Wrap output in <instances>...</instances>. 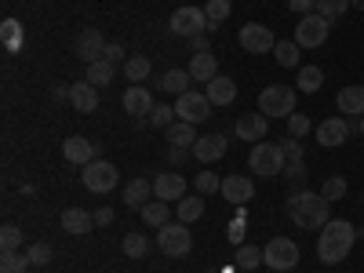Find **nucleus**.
<instances>
[{
    "mask_svg": "<svg viewBox=\"0 0 364 273\" xmlns=\"http://www.w3.org/2000/svg\"><path fill=\"white\" fill-rule=\"evenodd\" d=\"M310 128H314V124H310L306 113H291V117H288V135H291V139H306Z\"/></svg>",
    "mask_w": 364,
    "mask_h": 273,
    "instance_id": "39",
    "label": "nucleus"
},
{
    "mask_svg": "<svg viewBox=\"0 0 364 273\" xmlns=\"http://www.w3.org/2000/svg\"><path fill=\"white\" fill-rule=\"evenodd\" d=\"M336 102H339V109H343L346 117H364V84H350V87H343Z\"/></svg>",
    "mask_w": 364,
    "mask_h": 273,
    "instance_id": "23",
    "label": "nucleus"
},
{
    "mask_svg": "<svg viewBox=\"0 0 364 273\" xmlns=\"http://www.w3.org/2000/svg\"><path fill=\"white\" fill-rule=\"evenodd\" d=\"M154 197L157 200H182V197H186V178H182V175H175V171H164V175H157L154 178Z\"/></svg>",
    "mask_w": 364,
    "mask_h": 273,
    "instance_id": "14",
    "label": "nucleus"
},
{
    "mask_svg": "<svg viewBox=\"0 0 364 273\" xmlns=\"http://www.w3.org/2000/svg\"><path fill=\"white\" fill-rule=\"evenodd\" d=\"M149 197H154V182H149V178H132L128 186H124V204H128L132 211L146 208Z\"/></svg>",
    "mask_w": 364,
    "mask_h": 273,
    "instance_id": "22",
    "label": "nucleus"
},
{
    "mask_svg": "<svg viewBox=\"0 0 364 273\" xmlns=\"http://www.w3.org/2000/svg\"><path fill=\"white\" fill-rule=\"evenodd\" d=\"M18 245H22V230L8 223L4 230H0V252H18Z\"/></svg>",
    "mask_w": 364,
    "mask_h": 273,
    "instance_id": "42",
    "label": "nucleus"
},
{
    "mask_svg": "<svg viewBox=\"0 0 364 273\" xmlns=\"http://www.w3.org/2000/svg\"><path fill=\"white\" fill-rule=\"evenodd\" d=\"M237 139H245V142H255V139H266L269 132V117L266 113H245V117H237Z\"/></svg>",
    "mask_w": 364,
    "mask_h": 273,
    "instance_id": "18",
    "label": "nucleus"
},
{
    "mask_svg": "<svg viewBox=\"0 0 364 273\" xmlns=\"http://www.w3.org/2000/svg\"><path fill=\"white\" fill-rule=\"evenodd\" d=\"M259 262H262V252L259 248H248V245L237 248V269H255Z\"/></svg>",
    "mask_w": 364,
    "mask_h": 273,
    "instance_id": "43",
    "label": "nucleus"
},
{
    "mask_svg": "<svg viewBox=\"0 0 364 273\" xmlns=\"http://www.w3.org/2000/svg\"><path fill=\"white\" fill-rule=\"evenodd\" d=\"M51 95H55V99H70V87H66V84H55Z\"/></svg>",
    "mask_w": 364,
    "mask_h": 273,
    "instance_id": "54",
    "label": "nucleus"
},
{
    "mask_svg": "<svg viewBox=\"0 0 364 273\" xmlns=\"http://www.w3.org/2000/svg\"><path fill=\"white\" fill-rule=\"evenodd\" d=\"M0 41H4L8 51H18L22 48V26L15 18H4V26H0Z\"/></svg>",
    "mask_w": 364,
    "mask_h": 273,
    "instance_id": "36",
    "label": "nucleus"
},
{
    "mask_svg": "<svg viewBox=\"0 0 364 273\" xmlns=\"http://www.w3.org/2000/svg\"><path fill=\"white\" fill-rule=\"evenodd\" d=\"M106 37L99 33V29H84V33L77 37V55H80V63L91 66V63H99V58H106Z\"/></svg>",
    "mask_w": 364,
    "mask_h": 273,
    "instance_id": "12",
    "label": "nucleus"
},
{
    "mask_svg": "<svg viewBox=\"0 0 364 273\" xmlns=\"http://www.w3.org/2000/svg\"><path fill=\"white\" fill-rule=\"evenodd\" d=\"M321 87H324V73L317 66H302L299 70V91H310L314 95V91H321Z\"/></svg>",
    "mask_w": 364,
    "mask_h": 273,
    "instance_id": "35",
    "label": "nucleus"
},
{
    "mask_svg": "<svg viewBox=\"0 0 364 273\" xmlns=\"http://www.w3.org/2000/svg\"><path fill=\"white\" fill-rule=\"evenodd\" d=\"M219 190H223V178H219L215 171H200V175H197V193H200V197L219 193Z\"/></svg>",
    "mask_w": 364,
    "mask_h": 273,
    "instance_id": "40",
    "label": "nucleus"
},
{
    "mask_svg": "<svg viewBox=\"0 0 364 273\" xmlns=\"http://www.w3.org/2000/svg\"><path fill=\"white\" fill-rule=\"evenodd\" d=\"M175 113L178 120H186V124H200V120L211 117V99H208V91H186V95H178L175 99Z\"/></svg>",
    "mask_w": 364,
    "mask_h": 273,
    "instance_id": "9",
    "label": "nucleus"
},
{
    "mask_svg": "<svg viewBox=\"0 0 364 273\" xmlns=\"http://www.w3.org/2000/svg\"><path fill=\"white\" fill-rule=\"evenodd\" d=\"M168 132V146H186V149H193V142L200 139L197 135V124H186V120H175L171 128H164Z\"/></svg>",
    "mask_w": 364,
    "mask_h": 273,
    "instance_id": "27",
    "label": "nucleus"
},
{
    "mask_svg": "<svg viewBox=\"0 0 364 273\" xmlns=\"http://www.w3.org/2000/svg\"><path fill=\"white\" fill-rule=\"evenodd\" d=\"M230 11H233V4L230 0H208L204 4V15H208V29H219L226 18H230Z\"/></svg>",
    "mask_w": 364,
    "mask_h": 273,
    "instance_id": "31",
    "label": "nucleus"
},
{
    "mask_svg": "<svg viewBox=\"0 0 364 273\" xmlns=\"http://www.w3.org/2000/svg\"><path fill=\"white\" fill-rule=\"evenodd\" d=\"M314 4H317V0H288V8H291L295 15H310Z\"/></svg>",
    "mask_w": 364,
    "mask_h": 273,
    "instance_id": "50",
    "label": "nucleus"
},
{
    "mask_svg": "<svg viewBox=\"0 0 364 273\" xmlns=\"http://www.w3.org/2000/svg\"><path fill=\"white\" fill-rule=\"evenodd\" d=\"M95 226H113V208H99L95 211Z\"/></svg>",
    "mask_w": 364,
    "mask_h": 273,
    "instance_id": "51",
    "label": "nucleus"
},
{
    "mask_svg": "<svg viewBox=\"0 0 364 273\" xmlns=\"http://www.w3.org/2000/svg\"><path fill=\"white\" fill-rule=\"evenodd\" d=\"M259 113H266V117H291V113H295V87H288V84H269V87H262Z\"/></svg>",
    "mask_w": 364,
    "mask_h": 273,
    "instance_id": "4",
    "label": "nucleus"
},
{
    "mask_svg": "<svg viewBox=\"0 0 364 273\" xmlns=\"http://www.w3.org/2000/svg\"><path fill=\"white\" fill-rule=\"evenodd\" d=\"M350 4H353V8H360V11H364V0H350Z\"/></svg>",
    "mask_w": 364,
    "mask_h": 273,
    "instance_id": "55",
    "label": "nucleus"
},
{
    "mask_svg": "<svg viewBox=\"0 0 364 273\" xmlns=\"http://www.w3.org/2000/svg\"><path fill=\"white\" fill-rule=\"evenodd\" d=\"M80 182H84V190L87 193H109L117 182H120V171L109 164V161H91V164H84L80 168Z\"/></svg>",
    "mask_w": 364,
    "mask_h": 273,
    "instance_id": "6",
    "label": "nucleus"
},
{
    "mask_svg": "<svg viewBox=\"0 0 364 273\" xmlns=\"http://www.w3.org/2000/svg\"><path fill=\"white\" fill-rule=\"evenodd\" d=\"M190 154H193V149H186V146H168V164H175V168H178Z\"/></svg>",
    "mask_w": 364,
    "mask_h": 273,
    "instance_id": "48",
    "label": "nucleus"
},
{
    "mask_svg": "<svg viewBox=\"0 0 364 273\" xmlns=\"http://www.w3.org/2000/svg\"><path fill=\"white\" fill-rule=\"evenodd\" d=\"M168 29L175 37H197V33H208V15H204V8H175L171 11V18H168Z\"/></svg>",
    "mask_w": 364,
    "mask_h": 273,
    "instance_id": "7",
    "label": "nucleus"
},
{
    "mask_svg": "<svg viewBox=\"0 0 364 273\" xmlns=\"http://www.w3.org/2000/svg\"><path fill=\"white\" fill-rule=\"evenodd\" d=\"M149 70H154V66H149V58H146V55H132V58H124V77L135 80V84H142V80L149 77Z\"/></svg>",
    "mask_w": 364,
    "mask_h": 273,
    "instance_id": "32",
    "label": "nucleus"
},
{
    "mask_svg": "<svg viewBox=\"0 0 364 273\" xmlns=\"http://www.w3.org/2000/svg\"><path fill=\"white\" fill-rule=\"evenodd\" d=\"M63 230L66 233H87V230H95V215L84 208H66L63 211Z\"/></svg>",
    "mask_w": 364,
    "mask_h": 273,
    "instance_id": "25",
    "label": "nucleus"
},
{
    "mask_svg": "<svg viewBox=\"0 0 364 273\" xmlns=\"http://www.w3.org/2000/svg\"><path fill=\"white\" fill-rule=\"evenodd\" d=\"M190 80H193L190 70H168L157 84H161V91H168V95L178 99V95H186V91H190Z\"/></svg>",
    "mask_w": 364,
    "mask_h": 273,
    "instance_id": "26",
    "label": "nucleus"
},
{
    "mask_svg": "<svg viewBox=\"0 0 364 273\" xmlns=\"http://www.w3.org/2000/svg\"><path fill=\"white\" fill-rule=\"evenodd\" d=\"M175 215H178V223H197L200 215H204V197H182L178 200V208H175Z\"/></svg>",
    "mask_w": 364,
    "mask_h": 273,
    "instance_id": "29",
    "label": "nucleus"
},
{
    "mask_svg": "<svg viewBox=\"0 0 364 273\" xmlns=\"http://www.w3.org/2000/svg\"><path fill=\"white\" fill-rule=\"evenodd\" d=\"M299 44L295 41H277V48H273V58L284 66V70H291V66H299Z\"/></svg>",
    "mask_w": 364,
    "mask_h": 273,
    "instance_id": "33",
    "label": "nucleus"
},
{
    "mask_svg": "<svg viewBox=\"0 0 364 273\" xmlns=\"http://www.w3.org/2000/svg\"><path fill=\"white\" fill-rule=\"evenodd\" d=\"M230 240H233L237 248L245 245V223H240V219H233V223H230Z\"/></svg>",
    "mask_w": 364,
    "mask_h": 273,
    "instance_id": "49",
    "label": "nucleus"
},
{
    "mask_svg": "<svg viewBox=\"0 0 364 273\" xmlns=\"http://www.w3.org/2000/svg\"><path fill=\"white\" fill-rule=\"evenodd\" d=\"M26 255H29V262H33V266H48L51 262V245H44V240H37V245H29L26 248Z\"/></svg>",
    "mask_w": 364,
    "mask_h": 273,
    "instance_id": "45",
    "label": "nucleus"
},
{
    "mask_svg": "<svg viewBox=\"0 0 364 273\" xmlns=\"http://www.w3.org/2000/svg\"><path fill=\"white\" fill-rule=\"evenodd\" d=\"M190 48H193V55H200V51H211V48H208V33H197V37H190Z\"/></svg>",
    "mask_w": 364,
    "mask_h": 273,
    "instance_id": "52",
    "label": "nucleus"
},
{
    "mask_svg": "<svg viewBox=\"0 0 364 273\" xmlns=\"http://www.w3.org/2000/svg\"><path fill=\"white\" fill-rule=\"evenodd\" d=\"M193 157L200 164H215L219 157H226V135H200L193 142Z\"/></svg>",
    "mask_w": 364,
    "mask_h": 273,
    "instance_id": "19",
    "label": "nucleus"
},
{
    "mask_svg": "<svg viewBox=\"0 0 364 273\" xmlns=\"http://www.w3.org/2000/svg\"><path fill=\"white\" fill-rule=\"evenodd\" d=\"M353 240H357V226L346 223V219H328V226L321 230L317 237V259L324 266H339L350 248H353Z\"/></svg>",
    "mask_w": 364,
    "mask_h": 273,
    "instance_id": "1",
    "label": "nucleus"
},
{
    "mask_svg": "<svg viewBox=\"0 0 364 273\" xmlns=\"http://www.w3.org/2000/svg\"><path fill=\"white\" fill-rule=\"evenodd\" d=\"M240 48H245V51H252V55H266V51H273V48H277V37H273L266 26H259V22H248L245 29H240Z\"/></svg>",
    "mask_w": 364,
    "mask_h": 273,
    "instance_id": "11",
    "label": "nucleus"
},
{
    "mask_svg": "<svg viewBox=\"0 0 364 273\" xmlns=\"http://www.w3.org/2000/svg\"><path fill=\"white\" fill-rule=\"evenodd\" d=\"M219 193H223L230 204H248V200L255 197V186H252V178H248V175H226Z\"/></svg>",
    "mask_w": 364,
    "mask_h": 273,
    "instance_id": "17",
    "label": "nucleus"
},
{
    "mask_svg": "<svg viewBox=\"0 0 364 273\" xmlns=\"http://www.w3.org/2000/svg\"><path fill=\"white\" fill-rule=\"evenodd\" d=\"M284 178L291 182V186H299V182L306 178V164H302V161H288L284 164Z\"/></svg>",
    "mask_w": 364,
    "mask_h": 273,
    "instance_id": "46",
    "label": "nucleus"
},
{
    "mask_svg": "<svg viewBox=\"0 0 364 273\" xmlns=\"http://www.w3.org/2000/svg\"><path fill=\"white\" fill-rule=\"evenodd\" d=\"M70 106L80 109V113H95L99 109V87L91 84V80H77L70 87Z\"/></svg>",
    "mask_w": 364,
    "mask_h": 273,
    "instance_id": "20",
    "label": "nucleus"
},
{
    "mask_svg": "<svg viewBox=\"0 0 364 273\" xmlns=\"http://www.w3.org/2000/svg\"><path fill=\"white\" fill-rule=\"evenodd\" d=\"M208 99H211V106H230L233 99H237V80H230V77H215L208 84Z\"/></svg>",
    "mask_w": 364,
    "mask_h": 273,
    "instance_id": "24",
    "label": "nucleus"
},
{
    "mask_svg": "<svg viewBox=\"0 0 364 273\" xmlns=\"http://www.w3.org/2000/svg\"><path fill=\"white\" fill-rule=\"evenodd\" d=\"M360 135H364V117H360Z\"/></svg>",
    "mask_w": 364,
    "mask_h": 273,
    "instance_id": "56",
    "label": "nucleus"
},
{
    "mask_svg": "<svg viewBox=\"0 0 364 273\" xmlns=\"http://www.w3.org/2000/svg\"><path fill=\"white\" fill-rule=\"evenodd\" d=\"M248 164L255 168V175H262V178H273V175H281L284 171V149L277 146V142H255L252 146V157H248Z\"/></svg>",
    "mask_w": 364,
    "mask_h": 273,
    "instance_id": "5",
    "label": "nucleus"
},
{
    "mask_svg": "<svg viewBox=\"0 0 364 273\" xmlns=\"http://www.w3.org/2000/svg\"><path fill=\"white\" fill-rule=\"evenodd\" d=\"M120 248H124V255H128V259H142V255L149 252V240H146L142 233H128Z\"/></svg>",
    "mask_w": 364,
    "mask_h": 273,
    "instance_id": "38",
    "label": "nucleus"
},
{
    "mask_svg": "<svg viewBox=\"0 0 364 273\" xmlns=\"http://www.w3.org/2000/svg\"><path fill=\"white\" fill-rule=\"evenodd\" d=\"M142 223L146 226H168L171 223V208H168V200H149L146 208H142Z\"/></svg>",
    "mask_w": 364,
    "mask_h": 273,
    "instance_id": "28",
    "label": "nucleus"
},
{
    "mask_svg": "<svg viewBox=\"0 0 364 273\" xmlns=\"http://www.w3.org/2000/svg\"><path fill=\"white\" fill-rule=\"evenodd\" d=\"M106 58H109V63H120V58H124V48H120V44H109V48H106Z\"/></svg>",
    "mask_w": 364,
    "mask_h": 273,
    "instance_id": "53",
    "label": "nucleus"
},
{
    "mask_svg": "<svg viewBox=\"0 0 364 273\" xmlns=\"http://www.w3.org/2000/svg\"><path fill=\"white\" fill-rule=\"evenodd\" d=\"M350 8H353L350 0H317V4H314V11H317L321 18H328V22H339Z\"/></svg>",
    "mask_w": 364,
    "mask_h": 273,
    "instance_id": "30",
    "label": "nucleus"
},
{
    "mask_svg": "<svg viewBox=\"0 0 364 273\" xmlns=\"http://www.w3.org/2000/svg\"><path fill=\"white\" fill-rule=\"evenodd\" d=\"M175 106H154V113H149V124L154 128H171L175 124Z\"/></svg>",
    "mask_w": 364,
    "mask_h": 273,
    "instance_id": "44",
    "label": "nucleus"
},
{
    "mask_svg": "<svg viewBox=\"0 0 364 273\" xmlns=\"http://www.w3.org/2000/svg\"><path fill=\"white\" fill-rule=\"evenodd\" d=\"M328 204L321 193L314 190H295L288 200H284V211H288V219L299 226V230H324L328 226Z\"/></svg>",
    "mask_w": 364,
    "mask_h": 273,
    "instance_id": "2",
    "label": "nucleus"
},
{
    "mask_svg": "<svg viewBox=\"0 0 364 273\" xmlns=\"http://www.w3.org/2000/svg\"><path fill=\"white\" fill-rule=\"evenodd\" d=\"M262 262L269 266V269H295L299 266V245L291 237H273L269 245L262 248Z\"/></svg>",
    "mask_w": 364,
    "mask_h": 273,
    "instance_id": "8",
    "label": "nucleus"
},
{
    "mask_svg": "<svg viewBox=\"0 0 364 273\" xmlns=\"http://www.w3.org/2000/svg\"><path fill=\"white\" fill-rule=\"evenodd\" d=\"M281 149H284V161H302V142H299V139H291V135H288Z\"/></svg>",
    "mask_w": 364,
    "mask_h": 273,
    "instance_id": "47",
    "label": "nucleus"
},
{
    "mask_svg": "<svg viewBox=\"0 0 364 273\" xmlns=\"http://www.w3.org/2000/svg\"><path fill=\"white\" fill-rule=\"evenodd\" d=\"M157 248L168 255V259H182L193 252V233L186 223H168L157 230Z\"/></svg>",
    "mask_w": 364,
    "mask_h": 273,
    "instance_id": "3",
    "label": "nucleus"
},
{
    "mask_svg": "<svg viewBox=\"0 0 364 273\" xmlns=\"http://www.w3.org/2000/svg\"><path fill=\"white\" fill-rule=\"evenodd\" d=\"M321 197H324V200H343V197H346V178L331 175L324 186H321Z\"/></svg>",
    "mask_w": 364,
    "mask_h": 273,
    "instance_id": "41",
    "label": "nucleus"
},
{
    "mask_svg": "<svg viewBox=\"0 0 364 273\" xmlns=\"http://www.w3.org/2000/svg\"><path fill=\"white\" fill-rule=\"evenodd\" d=\"M328 18H321L317 11H310V15H302L299 22H295V44L299 48H321L324 41H328Z\"/></svg>",
    "mask_w": 364,
    "mask_h": 273,
    "instance_id": "10",
    "label": "nucleus"
},
{
    "mask_svg": "<svg viewBox=\"0 0 364 273\" xmlns=\"http://www.w3.org/2000/svg\"><path fill=\"white\" fill-rule=\"evenodd\" d=\"M29 266V255H18V252H4L0 255V273H26Z\"/></svg>",
    "mask_w": 364,
    "mask_h": 273,
    "instance_id": "37",
    "label": "nucleus"
},
{
    "mask_svg": "<svg viewBox=\"0 0 364 273\" xmlns=\"http://www.w3.org/2000/svg\"><path fill=\"white\" fill-rule=\"evenodd\" d=\"M84 80H91L95 87H106V84L113 80V63H109V58H99V63H91Z\"/></svg>",
    "mask_w": 364,
    "mask_h": 273,
    "instance_id": "34",
    "label": "nucleus"
},
{
    "mask_svg": "<svg viewBox=\"0 0 364 273\" xmlns=\"http://www.w3.org/2000/svg\"><path fill=\"white\" fill-rule=\"evenodd\" d=\"M63 157H66L70 164L84 168V164H91V161H95V142H91V139H84V135H70V139L63 142Z\"/></svg>",
    "mask_w": 364,
    "mask_h": 273,
    "instance_id": "15",
    "label": "nucleus"
},
{
    "mask_svg": "<svg viewBox=\"0 0 364 273\" xmlns=\"http://www.w3.org/2000/svg\"><path fill=\"white\" fill-rule=\"evenodd\" d=\"M124 109L135 117V120H149V113H154V95L142 87V84H132L124 91Z\"/></svg>",
    "mask_w": 364,
    "mask_h": 273,
    "instance_id": "16",
    "label": "nucleus"
},
{
    "mask_svg": "<svg viewBox=\"0 0 364 273\" xmlns=\"http://www.w3.org/2000/svg\"><path fill=\"white\" fill-rule=\"evenodd\" d=\"M190 77H193V80H200V84H211V80L219 77V58L211 55V51L193 55V58H190Z\"/></svg>",
    "mask_w": 364,
    "mask_h": 273,
    "instance_id": "21",
    "label": "nucleus"
},
{
    "mask_svg": "<svg viewBox=\"0 0 364 273\" xmlns=\"http://www.w3.org/2000/svg\"><path fill=\"white\" fill-rule=\"evenodd\" d=\"M314 139L321 142V146H343L346 139H350V124H346V120L343 117H328V120H321V124H317V132H314Z\"/></svg>",
    "mask_w": 364,
    "mask_h": 273,
    "instance_id": "13",
    "label": "nucleus"
}]
</instances>
